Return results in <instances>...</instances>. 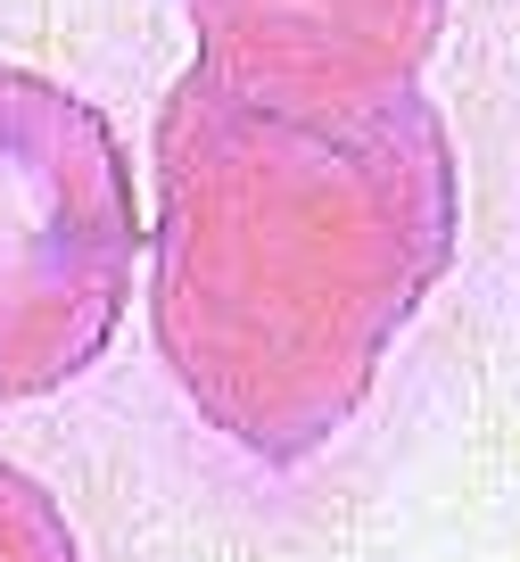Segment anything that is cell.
Returning a JSON list of instances; mask_svg holds the SVG:
<instances>
[{
	"label": "cell",
	"instance_id": "1",
	"mask_svg": "<svg viewBox=\"0 0 520 562\" xmlns=\"http://www.w3.org/2000/svg\"><path fill=\"white\" fill-rule=\"evenodd\" d=\"M463 248V158L421 83L290 100L215 75L149 124V339L215 439L290 463L364 414Z\"/></svg>",
	"mask_w": 520,
	"mask_h": 562
},
{
	"label": "cell",
	"instance_id": "2",
	"mask_svg": "<svg viewBox=\"0 0 520 562\" xmlns=\"http://www.w3.org/2000/svg\"><path fill=\"white\" fill-rule=\"evenodd\" d=\"M140 191L83 91L0 67V405L58 397L124 331Z\"/></svg>",
	"mask_w": 520,
	"mask_h": 562
},
{
	"label": "cell",
	"instance_id": "3",
	"mask_svg": "<svg viewBox=\"0 0 520 562\" xmlns=\"http://www.w3.org/2000/svg\"><path fill=\"white\" fill-rule=\"evenodd\" d=\"M182 18L199 58L231 83L290 100H355L421 83L454 0H182Z\"/></svg>",
	"mask_w": 520,
	"mask_h": 562
},
{
	"label": "cell",
	"instance_id": "4",
	"mask_svg": "<svg viewBox=\"0 0 520 562\" xmlns=\"http://www.w3.org/2000/svg\"><path fill=\"white\" fill-rule=\"evenodd\" d=\"M0 562H83L67 505L9 456H0Z\"/></svg>",
	"mask_w": 520,
	"mask_h": 562
}]
</instances>
